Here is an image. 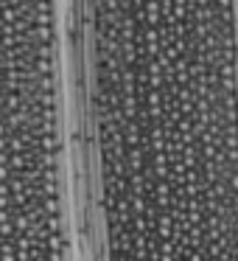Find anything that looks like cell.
I'll list each match as a JSON object with an SVG mask.
<instances>
[{"instance_id":"6da1fadb","label":"cell","mask_w":238,"mask_h":261,"mask_svg":"<svg viewBox=\"0 0 238 261\" xmlns=\"http://www.w3.org/2000/svg\"><path fill=\"white\" fill-rule=\"evenodd\" d=\"M68 121L65 0H0V208L65 194Z\"/></svg>"}]
</instances>
